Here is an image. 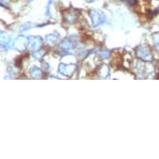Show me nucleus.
<instances>
[{
	"label": "nucleus",
	"instance_id": "nucleus-4",
	"mask_svg": "<svg viewBox=\"0 0 159 159\" xmlns=\"http://www.w3.org/2000/svg\"><path fill=\"white\" fill-rule=\"evenodd\" d=\"M32 73H33V75L34 76H38V74H40V71H39V68H34L33 71H32Z\"/></svg>",
	"mask_w": 159,
	"mask_h": 159
},
{
	"label": "nucleus",
	"instance_id": "nucleus-2",
	"mask_svg": "<svg viewBox=\"0 0 159 159\" xmlns=\"http://www.w3.org/2000/svg\"><path fill=\"white\" fill-rule=\"evenodd\" d=\"M78 13H77V10L75 9H73V10H68L67 13L65 14V18L66 20L69 23H73L75 22V20L78 18Z\"/></svg>",
	"mask_w": 159,
	"mask_h": 159
},
{
	"label": "nucleus",
	"instance_id": "nucleus-1",
	"mask_svg": "<svg viewBox=\"0 0 159 159\" xmlns=\"http://www.w3.org/2000/svg\"><path fill=\"white\" fill-rule=\"evenodd\" d=\"M91 18L93 21L94 25H98V24H102L104 23V21L106 20V18H105V15L102 12L100 11H92L91 12Z\"/></svg>",
	"mask_w": 159,
	"mask_h": 159
},
{
	"label": "nucleus",
	"instance_id": "nucleus-3",
	"mask_svg": "<svg viewBox=\"0 0 159 159\" xmlns=\"http://www.w3.org/2000/svg\"><path fill=\"white\" fill-rule=\"evenodd\" d=\"M40 41H39V39H37L36 41H32V47L34 49H37L40 46Z\"/></svg>",
	"mask_w": 159,
	"mask_h": 159
},
{
	"label": "nucleus",
	"instance_id": "nucleus-5",
	"mask_svg": "<svg viewBox=\"0 0 159 159\" xmlns=\"http://www.w3.org/2000/svg\"><path fill=\"white\" fill-rule=\"evenodd\" d=\"M27 1H31V0H27Z\"/></svg>",
	"mask_w": 159,
	"mask_h": 159
}]
</instances>
